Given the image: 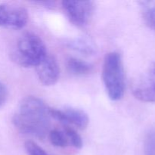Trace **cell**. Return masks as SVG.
Returning a JSON list of instances; mask_svg holds the SVG:
<instances>
[{"label": "cell", "mask_w": 155, "mask_h": 155, "mask_svg": "<svg viewBox=\"0 0 155 155\" xmlns=\"http://www.w3.org/2000/svg\"><path fill=\"white\" fill-rule=\"evenodd\" d=\"M12 123L21 133L39 139L49 133L50 116L48 107L40 98L27 96L20 102L14 114Z\"/></svg>", "instance_id": "cell-1"}, {"label": "cell", "mask_w": 155, "mask_h": 155, "mask_svg": "<svg viewBox=\"0 0 155 155\" xmlns=\"http://www.w3.org/2000/svg\"><path fill=\"white\" fill-rule=\"evenodd\" d=\"M102 80L109 98L114 101L124 97L126 89L125 72L120 54L107 53L102 67Z\"/></svg>", "instance_id": "cell-2"}, {"label": "cell", "mask_w": 155, "mask_h": 155, "mask_svg": "<svg viewBox=\"0 0 155 155\" xmlns=\"http://www.w3.org/2000/svg\"><path fill=\"white\" fill-rule=\"evenodd\" d=\"M47 55L46 47L42 39L33 33L23 34L12 53L14 61L24 68H36Z\"/></svg>", "instance_id": "cell-3"}, {"label": "cell", "mask_w": 155, "mask_h": 155, "mask_svg": "<svg viewBox=\"0 0 155 155\" xmlns=\"http://www.w3.org/2000/svg\"><path fill=\"white\" fill-rule=\"evenodd\" d=\"M61 5L70 21L80 27L87 25L95 11V4L89 0H64Z\"/></svg>", "instance_id": "cell-4"}, {"label": "cell", "mask_w": 155, "mask_h": 155, "mask_svg": "<svg viewBox=\"0 0 155 155\" xmlns=\"http://www.w3.org/2000/svg\"><path fill=\"white\" fill-rule=\"evenodd\" d=\"M29 15L27 9L21 6L0 4V27L20 30L27 25Z\"/></svg>", "instance_id": "cell-5"}, {"label": "cell", "mask_w": 155, "mask_h": 155, "mask_svg": "<svg viewBox=\"0 0 155 155\" xmlns=\"http://www.w3.org/2000/svg\"><path fill=\"white\" fill-rule=\"evenodd\" d=\"M132 92L139 101L155 103V62L151 63L135 82Z\"/></svg>", "instance_id": "cell-6"}, {"label": "cell", "mask_w": 155, "mask_h": 155, "mask_svg": "<svg viewBox=\"0 0 155 155\" xmlns=\"http://www.w3.org/2000/svg\"><path fill=\"white\" fill-rule=\"evenodd\" d=\"M50 117L60 122L64 127L74 126L79 130H85L88 127L89 119L88 115L80 109L68 107L64 110L48 107Z\"/></svg>", "instance_id": "cell-7"}, {"label": "cell", "mask_w": 155, "mask_h": 155, "mask_svg": "<svg viewBox=\"0 0 155 155\" xmlns=\"http://www.w3.org/2000/svg\"><path fill=\"white\" fill-rule=\"evenodd\" d=\"M38 79L42 85L46 86L54 85L60 77V68L57 59L52 55H48L36 67Z\"/></svg>", "instance_id": "cell-8"}, {"label": "cell", "mask_w": 155, "mask_h": 155, "mask_svg": "<svg viewBox=\"0 0 155 155\" xmlns=\"http://www.w3.org/2000/svg\"><path fill=\"white\" fill-rule=\"evenodd\" d=\"M67 68L71 74L77 77L89 75L93 71L94 66L89 62L75 57H70L67 59Z\"/></svg>", "instance_id": "cell-9"}, {"label": "cell", "mask_w": 155, "mask_h": 155, "mask_svg": "<svg viewBox=\"0 0 155 155\" xmlns=\"http://www.w3.org/2000/svg\"><path fill=\"white\" fill-rule=\"evenodd\" d=\"M67 46L84 55H94L96 53V46L91 39L86 37H78L67 42Z\"/></svg>", "instance_id": "cell-10"}, {"label": "cell", "mask_w": 155, "mask_h": 155, "mask_svg": "<svg viewBox=\"0 0 155 155\" xmlns=\"http://www.w3.org/2000/svg\"><path fill=\"white\" fill-rule=\"evenodd\" d=\"M140 6L145 24L155 31V2L142 1L140 2Z\"/></svg>", "instance_id": "cell-11"}, {"label": "cell", "mask_w": 155, "mask_h": 155, "mask_svg": "<svg viewBox=\"0 0 155 155\" xmlns=\"http://www.w3.org/2000/svg\"><path fill=\"white\" fill-rule=\"evenodd\" d=\"M48 139L51 145L57 148H66L69 145V142L63 131L58 130H52L48 133Z\"/></svg>", "instance_id": "cell-12"}, {"label": "cell", "mask_w": 155, "mask_h": 155, "mask_svg": "<svg viewBox=\"0 0 155 155\" xmlns=\"http://www.w3.org/2000/svg\"><path fill=\"white\" fill-rule=\"evenodd\" d=\"M63 132L68 138L69 144H71L73 147L77 149H80L83 147V143L81 136L73 127H68V126L64 127Z\"/></svg>", "instance_id": "cell-13"}, {"label": "cell", "mask_w": 155, "mask_h": 155, "mask_svg": "<svg viewBox=\"0 0 155 155\" xmlns=\"http://www.w3.org/2000/svg\"><path fill=\"white\" fill-rule=\"evenodd\" d=\"M24 148L28 155H49L42 148L33 141H27L24 143Z\"/></svg>", "instance_id": "cell-14"}, {"label": "cell", "mask_w": 155, "mask_h": 155, "mask_svg": "<svg viewBox=\"0 0 155 155\" xmlns=\"http://www.w3.org/2000/svg\"><path fill=\"white\" fill-rule=\"evenodd\" d=\"M145 155H155V130L150 132L145 141Z\"/></svg>", "instance_id": "cell-15"}, {"label": "cell", "mask_w": 155, "mask_h": 155, "mask_svg": "<svg viewBox=\"0 0 155 155\" xmlns=\"http://www.w3.org/2000/svg\"><path fill=\"white\" fill-rule=\"evenodd\" d=\"M8 98V89L6 86L0 82V108L5 103Z\"/></svg>", "instance_id": "cell-16"}, {"label": "cell", "mask_w": 155, "mask_h": 155, "mask_svg": "<svg viewBox=\"0 0 155 155\" xmlns=\"http://www.w3.org/2000/svg\"><path fill=\"white\" fill-rule=\"evenodd\" d=\"M34 3L39 5L42 7L46 8H54L55 6V2L52 1H37L34 2Z\"/></svg>", "instance_id": "cell-17"}]
</instances>
